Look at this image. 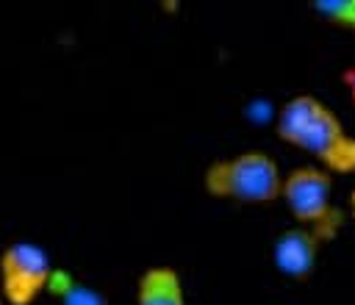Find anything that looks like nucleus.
Returning <instances> with one entry per match:
<instances>
[{
  "label": "nucleus",
  "instance_id": "nucleus-4",
  "mask_svg": "<svg viewBox=\"0 0 355 305\" xmlns=\"http://www.w3.org/2000/svg\"><path fill=\"white\" fill-rule=\"evenodd\" d=\"M53 263L44 247L14 241L0 252V297L6 305H33L47 291Z\"/></svg>",
  "mask_w": 355,
  "mask_h": 305
},
{
  "label": "nucleus",
  "instance_id": "nucleus-5",
  "mask_svg": "<svg viewBox=\"0 0 355 305\" xmlns=\"http://www.w3.org/2000/svg\"><path fill=\"white\" fill-rule=\"evenodd\" d=\"M324 241H330V236L322 233L319 227L300 225V227L283 230L272 247V261L280 274H286L291 280H308L316 269Z\"/></svg>",
  "mask_w": 355,
  "mask_h": 305
},
{
  "label": "nucleus",
  "instance_id": "nucleus-6",
  "mask_svg": "<svg viewBox=\"0 0 355 305\" xmlns=\"http://www.w3.org/2000/svg\"><path fill=\"white\" fill-rule=\"evenodd\" d=\"M136 305H186V291L178 269L147 266L136 283Z\"/></svg>",
  "mask_w": 355,
  "mask_h": 305
},
{
  "label": "nucleus",
  "instance_id": "nucleus-2",
  "mask_svg": "<svg viewBox=\"0 0 355 305\" xmlns=\"http://www.w3.org/2000/svg\"><path fill=\"white\" fill-rule=\"evenodd\" d=\"M202 186L211 197L261 205L280 197L283 175L269 152L247 150L233 158L214 161L202 175Z\"/></svg>",
  "mask_w": 355,
  "mask_h": 305
},
{
  "label": "nucleus",
  "instance_id": "nucleus-8",
  "mask_svg": "<svg viewBox=\"0 0 355 305\" xmlns=\"http://www.w3.org/2000/svg\"><path fill=\"white\" fill-rule=\"evenodd\" d=\"M61 305H105V297L97 291V288H92V286H83V283H72L61 297Z\"/></svg>",
  "mask_w": 355,
  "mask_h": 305
},
{
  "label": "nucleus",
  "instance_id": "nucleus-9",
  "mask_svg": "<svg viewBox=\"0 0 355 305\" xmlns=\"http://www.w3.org/2000/svg\"><path fill=\"white\" fill-rule=\"evenodd\" d=\"M341 83H344V89L349 92V100L355 103V64L347 67V69L341 72Z\"/></svg>",
  "mask_w": 355,
  "mask_h": 305
},
{
  "label": "nucleus",
  "instance_id": "nucleus-11",
  "mask_svg": "<svg viewBox=\"0 0 355 305\" xmlns=\"http://www.w3.org/2000/svg\"><path fill=\"white\" fill-rule=\"evenodd\" d=\"M0 305H6V299H3V297H0Z\"/></svg>",
  "mask_w": 355,
  "mask_h": 305
},
{
  "label": "nucleus",
  "instance_id": "nucleus-7",
  "mask_svg": "<svg viewBox=\"0 0 355 305\" xmlns=\"http://www.w3.org/2000/svg\"><path fill=\"white\" fill-rule=\"evenodd\" d=\"M311 8L330 25L355 31V0H313Z\"/></svg>",
  "mask_w": 355,
  "mask_h": 305
},
{
  "label": "nucleus",
  "instance_id": "nucleus-3",
  "mask_svg": "<svg viewBox=\"0 0 355 305\" xmlns=\"http://www.w3.org/2000/svg\"><path fill=\"white\" fill-rule=\"evenodd\" d=\"M280 200L300 225L319 227L330 238L338 233L344 214L333 208V175L322 166H300L288 172L280 186Z\"/></svg>",
  "mask_w": 355,
  "mask_h": 305
},
{
  "label": "nucleus",
  "instance_id": "nucleus-10",
  "mask_svg": "<svg viewBox=\"0 0 355 305\" xmlns=\"http://www.w3.org/2000/svg\"><path fill=\"white\" fill-rule=\"evenodd\" d=\"M349 216H352V222H355V189L349 191Z\"/></svg>",
  "mask_w": 355,
  "mask_h": 305
},
{
  "label": "nucleus",
  "instance_id": "nucleus-1",
  "mask_svg": "<svg viewBox=\"0 0 355 305\" xmlns=\"http://www.w3.org/2000/svg\"><path fill=\"white\" fill-rule=\"evenodd\" d=\"M275 133L280 141L313 155L330 175L355 172V136L316 94L288 97L275 116Z\"/></svg>",
  "mask_w": 355,
  "mask_h": 305
}]
</instances>
